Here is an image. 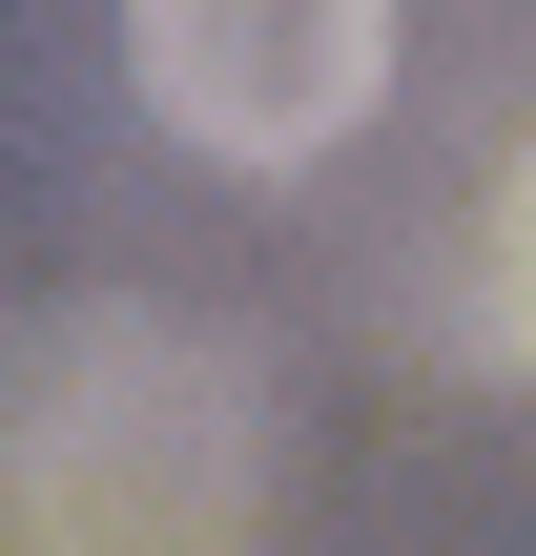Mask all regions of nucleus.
<instances>
[{
    "label": "nucleus",
    "instance_id": "nucleus-3",
    "mask_svg": "<svg viewBox=\"0 0 536 556\" xmlns=\"http://www.w3.org/2000/svg\"><path fill=\"white\" fill-rule=\"evenodd\" d=\"M475 351H536V124L496 144V186H475Z\"/></svg>",
    "mask_w": 536,
    "mask_h": 556
},
{
    "label": "nucleus",
    "instance_id": "nucleus-1",
    "mask_svg": "<svg viewBox=\"0 0 536 556\" xmlns=\"http://www.w3.org/2000/svg\"><path fill=\"white\" fill-rule=\"evenodd\" d=\"M248 371L227 330L145 309V289H83V309H21L0 351V495L41 556H227L248 536Z\"/></svg>",
    "mask_w": 536,
    "mask_h": 556
},
{
    "label": "nucleus",
    "instance_id": "nucleus-2",
    "mask_svg": "<svg viewBox=\"0 0 536 556\" xmlns=\"http://www.w3.org/2000/svg\"><path fill=\"white\" fill-rule=\"evenodd\" d=\"M124 83H145L207 165L289 186V165H331V144L392 103V0H145V21H124Z\"/></svg>",
    "mask_w": 536,
    "mask_h": 556
}]
</instances>
